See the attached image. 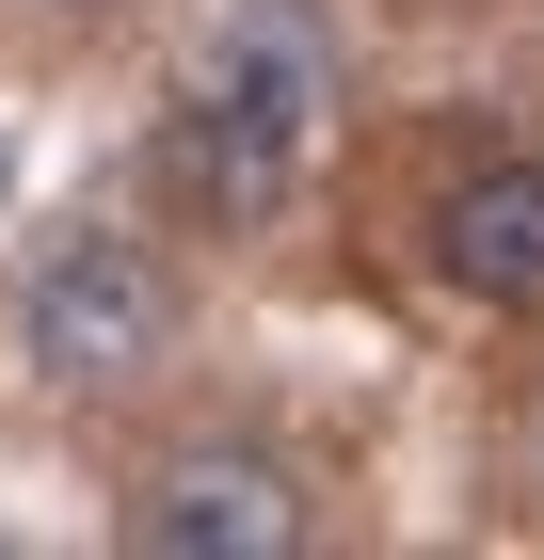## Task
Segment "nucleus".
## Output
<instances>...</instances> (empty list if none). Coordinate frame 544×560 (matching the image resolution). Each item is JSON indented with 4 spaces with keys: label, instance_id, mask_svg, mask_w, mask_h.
Listing matches in <instances>:
<instances>
[{
    "label": "nucleus",
    "instance_id": "nucleus-4",
    "mask_svg": "<svg viewBox=\"0 0 544 560\" xmlns=\"http://www.w3.org/2000/svg\"><path fill=\"white\" fill-rule=\"evenodd\" d=\"M432 272L481 320H544V161L529 144H497V161H464L432 192Z\"/></svg>",
    "mask_w": 544,
    "mask_h": 560
},
{
    "label": "nucleus",
    "instance_id": "nucleus-1",
    "mask_svg": "<svg viewBox=\"0 0 544 560\" xmlns=\"http://www.w3.org/2000/svg\"><path fill=\"white\" fill-rule=\"evenodd\" d=\"M304 144H321V33H304L289 0H241L224 48H209V81H193V113H176V176L224 224H273Z\"/></svg>",
    "mask_w": 544,
    "mask_h": 560
},
{
    "label": "nucleus",
    "instance_id": "nucleus-3",
    "mask_svg": "<svg viewBox=\"0 0 544 560\" xmlns=\"http://www.w3.org/2000/svg\"><path fill=\"white\" fill-rule=\"evenodd\" d=\"M128 545L144 560H289L304 545V480L273 448H241V432H193V448H161L128 480Z\"/></svg>",
    "mask_w": 544,
    "mask_h": 560
},
{
    "label": "nucleus",
    "instance_id": "nucleus-5",
    "mask_svg": "<svg viewBox=\"0 0 544 560\" xmlns=\"http://www.w3.org/2000/svg\"><path fill=\"white\" fill-rule=\"evenodd\" d=\"M529 497H544V417H529Z\"/></svg>",
    "mask_w": 544,
    "mask_h": 560
},
{
    "label": "nucleus",
    "instance_id": "nucleus-2",
    "mask_svg": "<svg viewBox=\"0 0 544 560\" xmlns=\"http://www.w3.org/2000/svg\"><path fill=\"white\" fill-rule=\"evenodd\" d=\"M161 352H176V272H161V241L65 224V241L16 272V369H33V385L113 400V385H144Z\"/></svg>",
    "mask_w": 544,
    "mask_h": 560
}]
</instances>
